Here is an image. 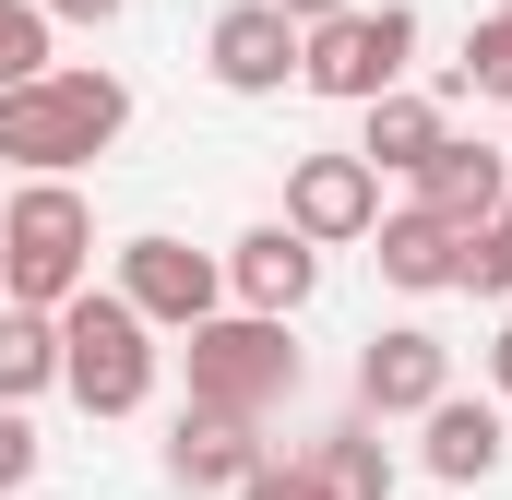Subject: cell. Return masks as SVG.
Returning <instances> with one entry per match:
<instances>
[{
    "instance_id": "6da1fadb",
    "label": "cell",
    "mask_w": 512,
    "mask_h": 500,
    "mask_svg": "<svg viewBox=\"0 0 512 500\" xmlns=\"http://www.w3.org/2000/svg\"><path fill=\"white\" fill-rule=\"evenodd\" d=\"M120 131H131V84L96 72V60H60L48 84H12V96H0V167L72 179V167H96Z\"/></svg>"
},
{
    "instance_id": "7a4b0ae2",
    "label": "cell",
    "mask_w": 512,
    "mask_h": 500,
    "mask_svg": "<svg viewBox=\"0 0 512 500\" xmlns=\"http://www.w3.org/2000/svg\"><path fill=\"white\" fill-rule=\"evenodd\" d=\"M96 286V203L72 179H24L0 191V310H72Z\"/></svg>"
},
{
    "instance_id": "3957f363",
    "label": "cell",
    "mask_w": 512,
    "mask_h": 500,
    "mask_svg": "<svg viewBox=\"0 0 512 500\" xmlns=\"http://www.w3.org/2000/svg\"><path fill=\"white\" fill-rule=\"evenodd\" d=\"M60 393H72L84 417H143V393H155V334H143V310H131L120 286H84V298L60 310Z\"/></svg>"
},
{
    "instance_id": "277c9868",
    "label": "cell",
    "mask_w": 512,
    "mask_h": 500,
    "mask_svg": "<svg viewBox=\"0 0 512 500\" xmlns=\"http://www.w3.org/2000/svg\"><path fill=\"white\" fill-rule=\"evenodd\" d=\"M179 358H191V405L251 417V429L298 393V346H286V322H251V310H215L203 334H179Z\"/></svg>"
},
{
    "instance_id": "5b68a950",
    "label": "cell",
    "mask_w": 512,
    "mask_h": 500,
    "mask_svg": "<svg viewBox=\"0 0 512 500\" xmlns=\"http://www.w3.org/2000/svg\"><path fill=\"white\" fill-rule=\"evenodd\" d=\"M405 60H417V12L405 0H358V12H334V24L298 36V84L334 96V108H382L405 84Z\"/></svg>"
},
{
    "instance_id": "8992f818",
    "label": "cell",
    "mask_w": 512,
    "mask_h": 500,
    "mask_svg": "<svg viewBox=\"0 0 512 500\" xmlns=\"http://www.w3.org/2000/svg\"><path fill=\"white\" fill-rule=\"evenodd\" d=\"M120 298L143 310V334H203L227 310V262L155 227V239H120Z\"/></svg>"
},
{
    "instance_id": "52a82bcc",
    "label": "cell",
    "mask_w": 512,
    "mask_h": 500,
    "mask_svg": "<svg viewBox=\"0 0 512 500\" xmlns=\"http://www.w3.org/2000/svg\"><path fill=\"white\" fill-rule=\"evenodd\" d=\"M274 227H298L310 250H346V239H370L382 227V179L358 167V155H298L286 167V215Z\"/></svg>"
},
{
    "instance_id": "ba28073f",
    "label": "cell",
    "mask_w": 512,
    "mask_h": 500,
    "mask_svg": "<svg viewBox=\"0 0 512 500\" xmlns=\"http://www.w3.org/2000/svg\"><path fill=\"white\" fill-rule=\"evenodd\" d=\"M441 393H453V346H441L429 322H393V334L358 346V405H370V417H429Z\"/></svg>"
},
{
    "instance_id": "9c48e42d",
    "label": "cell",
    "mask_w": 512,
    "mask_h": 500,
    "mask_svg": "<svg viewBox=\"0 0 512 500\" xmlns=\"http://www.w3.org/2000/svg\"><path fill=\"white\" fill-rule=\"evenodd\" d=\"M203 60H215L227 96H274V84H298V24L274 0H227L215 36H203Z\"/></svg>"
},
{
    "instance_id": "30bf717a",
    "label": "cell",
    "mask_w": 512,
    "mask_h": 500,
    "mask_svg": "<svg viewBox=\"0 0 512 500\" xmlns=\"http://www.w3.org/2000/svg\"><path fill=\"white\" fill-rule=\"evenodd\" d=\"M310 286H322V250L298 239V227H251V239L227 250V298H239L251 322H298Z\"/></svg>"
},
{
    "instance_id": "8fae6325",
    "label": "cell",
    "mask_w": 512,
    "mask_h": 500,
    "mask_svg": "<svg viewBox=\"0 0 512 500\" xmlns=\"http://www.w3.org/2000/svg\"><path fill=\"white\" fill-rule=\"evenodd\" d=\"M501 203H512V155L501 143H441V155L417 167V215H441L453 239H477Z\"/></svg>"
},
{
    "instance_id": "7c38bea8",
    "label": "cell",
    "mask_w": 512,
    "mask_h": 500,
    "mask_svg": "<svg viewBox=\"0 0 512 500\" xmlns=\"http://www.w3.org/2000/svg\"><path fill=\"white\" fill-rule=\"evenodd\" d=\"M262 465H274V453H262V429H251V417L179 405V429H167V477H179L191 500H203V489H251Z\"/></svg>"
},
{
    "instance_id": "4fadbf2b",
    "label": "cell",
    "mask_w": 512,
    "mask_h": 500,
    "mask_svg": "<svg viewBox=\"0 0 512 500\" xmlns=\"http://www.w3.org/2000/svg\"><path fill=\"white\" fill-rule=\"evenodd\" d=\"M417 465H429L441 489L501 477V405H489V393H441V405L417 417Z\"/></svg>"
},
{
    "instance_id": "5bb4252c",
    "label": "cell",
    "mask_w": 512,
    "mask_h": 500,
    "mask_svg": "<svg viewBox=\"0 0 512 500\" xmlns=\"http://www.w3.org/2000/svg\"><path fill=\"white\" fill-rule=\"evenodd\" d=\"M441 143H453V131H441V108H429L417 84H393L382 108H358V143H346V155H358L370 179H382V167H393V179H417V167H429Z\"/></svg>"
},
{
    "instance_id": "9a60e30c",
    "label": "cell",
    "mask_w": 512,
    "mask_h": 500,
    "mask_svg": "<svg viewBox=\"0 0 512 500\" xmlns=\"http://www.w3.org/2000/svg\"><path fill=\"white\" fill-rule=\"evenodd\" d=\"M370 262H382V286L429 298V286H453V274H465V239H453L441 215H417V203H405V215H382V227H370Z\"/></svg>"
},
{
    "instance_id": "2e32d148",
    "label": "cell",
    "mask_w": 512,
    "mask_h": 500,
    "mask_svg": "<svg viewBox=\"0 0 512 500\" xmlns=\"http://www.w3.org/2000/svg\"><path fill=\"white\" fill-rule=\"evenodd\" d=\"M60 393V322L48 310H0V405Z\"/></svg>"
},
{
    "instance_id": "e0dca14e",
    "label": "cell",
    "mask_w": 512,
    "mask_h": 500,
    "mask_svg": "<svg viewBox=\"0 0 512 500\" xmlns=\"http://www.w3.org/2000/svg\"><path fill=\"white\" fill-rule=\"evenodd\" d=\"M322 489L334 500H393V453H382V417H346V429H322Z\"/></svg>"
},
{
    "instance_id": "ac0fdd59",
    "label": "cell",
    "mask_w": 512,
    "mask_h": 500,
    "mask_svg": "<svg viewBox=\"0 0 512 500\" xmlns=\"http://www.w3.org/2000/svg\"><path fill=\"white\" fill-rule=\"evenodd\" d=\"M48 72H60V24L36 0H0V96L12 84H48Z\"/></svg>"
},
{
    "instance_id": "d6986e66",
    "label": "cell",
    "mask_w": 512,
    "mask_h": 500,
    "mask_svg": "<svg viewBox=\"0 0 512 500\" xmlns=\"http://www.w3.org/2000/svg\"><path fill=\"white\" fill-rule=\"evenodd\" d=\"M453 84H465V96H512V12L465 24V60H453Z\"/></svg>"
},
{
    "instance_id": "ffe728a7",
    "label": "cell",
    "mask_w": 512,
    "mask_h": 500,
    "mask_svg": "<svg viewBox=\"0 0 512 500\" xmlns=\"http://www.w3.org/2000/svg\"><path fill=\"white\" fill-rule=\"evenodd\" d=\"M453 286H465V298H512V203L465 239V274H453Z\"/></svg>"
},
{
    "instance_id": "44dd1931",
    "label": "cell",
    "mask_w": 512,
    "mask_h": 500,
    "mask_svg": "<svg viewBox=\"0 0 512 500\" xmlns=\"http://www.w3.org/2000/svg\"><path fill=\"white\" fill-rule=\"evenodd\" d=\"M36 453H48V441H36V417H24V405H0V500L36 477Z\"/></svg>"
},
{
    "instance_id": "7402d4cb",
    "label": "cell",
    "mask_w": 512,
    "mask_h": 500,
    "mask_svg": "<svg viewBox=\"0 0 512 500\" xmlns=\"http://www.w3.org/2000/svg\"><path fill=\"white\" fill-rule=\"evenodd\" d=\"M239 500H334V489H322V465H262Z\"/></svg>"
},
{
    "instance_id": "603a6c76",
    "label": "cell",
    "mask_w": 512,
    "mask_h": 500,
    "mask_svg": "<svg viewBox=\"0 0 512 500\" xmlns=\"http://www.w3.org/2000/svg\"><path fill=\"white\" fill-rule=\"evenodd\" d=\"M36 12H48V24H120L131 0H36Z\"/></svg>"
},
{
    "instance_id": "cb8c5ba5",
    "label": "cell",
    "mask_w": 512,
    "mask_h": 500,
    "mask_svg": "<svg viewBox=\"0 0 512 500\" xmlns=\"http://www.w3.org/2000/svg\"><path fill=\"white\" fill-rule=\"evenodd\" d=\"M489 405H512V322L489 334Z\"/></svg>"
},
{
    "instance_id": "d4e9b609",
    "label": "cell",
    "mask_w": 512,
    "mask_h": 500,
    "mask_svg": "<svg viewBox=\"0 0 512 500\" xmlns=\"http://www.w3.org/2000/svg\"><path fill=\"white\" fill-rule=\"evenodd\" d=\"M274 12H286V24L310 36V24H334V12H358V0H274Z\"/></svg>"
},
{
    "instance_id": "484cf974",
    "label": "cell",
    "mask_w": 512,
    "mask_h": 500,
    "mask_svg": "<svg viewBox=\"0 0 512 500\" xmlns=\"http://www.w3.org/2000/svg\"><path fill=\"white\" fill-rule=\"evenodd\" d=\"M501 155H512V143H501Z\"/></svg>"
},
{
    "instance_id": "4316f807",
    "label": "cell",
    "mask_w": 512,
    "mask_h": 500,
    "mask_svg": "<svg viewBox=\"0 0 512 500\" xmlns=\"http://www.w3.org/2000/svg\"><path fill=\"white\" fill-rule=\"evenodd\" d=\"M501 12H512V0H501Z\"/></svg>"
}]
</instances>
